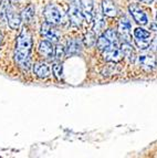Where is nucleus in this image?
<instances>
[{"label":"nucleus","mask_w":157,"mask_h":158,"mask_svg":"<svg viewBox=\"0 0 157 158\" xmlns=\"http://www.w3.org/2000/svg\"><path fill=\"white\" fill-rule=\"evenodd\" d=\"M131 21L126 17H123V18L121 19L120 23H118V32H120L121 35L124 39H126V42H128V40L131 38Z\"/></svg>","instance_id":"obj_10"},{"label":"nucleus","mask_w":157,"mask_h":158,"mask_svg":"<svg viewBox=\"0 0 157 158\" xmlns=\"http://www.w3.org/2000/svg\"><path fill=\"white\" fill-rule=\"evenodd\" d=\"M1 43H2V34L0 32V47H1Z\"/></svg>","instance_id":"obj_27"},{"label":"nucleus","mask_w":157,"mask_h":158,"mask_svg":"<svg viewBox=\"0 0 157 158\" xmlns=\"http://www.w3.org/2000/svg\"><path fill=\"white\" fill-rule=\"evenodd\" d=\"M149 48H151V50H152V51H154V52L157 53V38H156V39H154L152 42H151Z\"/></svg>","instance_id":"obj_25"},{"label":"nucleus","mask_w":157,"mask_h":158,"mask_svg":"<svg viewBox=\"0 0 157 158\" xmlns=\"http://www.w3.org/2000/svg\"><path fill=\"white\" fill-rule=\"evenodd\" d=\"M85 43L87 44V47H91L95 43V37L94 33H87L85 35Z\"/></svg>","instance_id":"obj_24"},{"label":"nucleus","mask_w":157,"mask_h":158,"mask_svg":"<svg viewBox=\"0 0 157 158\" xmlns=\"http://www.w3.org/2000/svg\"><path fill=\"white\" fill-rule=\"evenodd\" d=\"M156 18H157V17H156Z\"/></svg>","instance_id":"obj_28"},{"label":"nucleus","mask_w":157,"mask_h":158,"mask_svg":"<svg viewBox=\"0 0 157 158\" xmlns=\"http://www.w3.org/2000/svg\"><path fill=\"white\" fill-rule=\"evenodd\" d=\"M70 9H69V17L72 23L75 26H80L83 21V15H82V9L80 7L78 0H70Z\"/></svg>","instance_id":"obj_3"},{"label":"nucleus","mask_w":157,"mask_h":158,"mask_svg":"<svg viewBox=\"0 0 157 158\" xmlns=\"http://www.w3.org/2000/svg\"><path fill=\"white\" fill-rule=\"evenodd\" d=\"M129 13L132 15L133 19L137 22L138 24H146L148 19H147V16L145 15V12L139 8L137 5H131L129 6Z\"/></svg>","instance_id":"obj_6"},{"label":"nucleus","mask_w":157,"mask_h":158,"mask_svg":"<svg viewBox=\"0 0 157 158\" xmlns=\"http://www.w3.org/2000/svg\"><path fill=\"white\" fill-rule=\"evenodd\" d=\"M41 34L45 37L50 42H58L59 41V34L57 30L51 26V23L45 22L41 27Z\"/></svg>","instance_id":"obj_7"},{"label":"nucleus","mask_w":157,"mask_h":158,"mask_svg":"<svg viewBox=\"0 0 157 158\" xmlns=\"http://www.w3.org/2000/svg\"><path fill=\"white\" fill-rule=\"evenodd\" d=\"M103 58L104 60L108 61V62H120L122 59L124 58L123 53L121 51V49H117V48H112L110 50L103 51Z\"/></svg>","instance_id":"obj_8"},{"label":"nucleus","mask_w":157,"mask_h":158,"mask_svg":"<svg viewBox=\"0 0 157 158\" xmlns=\"http://www.w3.org/2000/svg\"><path fill=\"white\" fill-rule=\"evenodd\" d=\"M96 45L101 51H106V50L112 49V48H115V45L113 44L112 41H111V40L108 39L104 33L100 35V38L97 39Z\"/></svg>","instance_id":"obj_15"},{"label":"nucleus","mask_w":157,"mask_h":158,"mask_svg":"<svg viewBox=\"0 0 157 158\" xmlns=\"http://www.w3.org/2000/svg\"><path fill=\"white\" fill-rule=\"evenodd\" d=\"M134 38H135V43L141 50H145L149 47L152 42V37L148 31L142 28H137L134 30Z\"/></svg>","instance_id":"obj_2"},{"label":"nucleus","mask_w":157,"mask_h":158,"mask_svg":"<svg viewBox=\"0 0 157 158\" xmlns=\"http://www.w3.org/2000/svg\"><path fill=\"white\" fill-rule=\"evenodd\" d=\"M104 34L106 35V37L108 38V39L112 41V43L115 47H117V41H118V38H117V33H116L114 30H112V29H110V30H108V31H105L104 32Z\"/></svg>","instance_id":"obj_22"},{"label":"nucleus","mask_w":157,"mask_h":158,"mask_svg":"<svg viewBox=\"0 0 157 158\" xmlns=\"http://www.w3.org/2000/svg\"><path fill=\"white\" fill-rule=\"evenodd\" d=\"M7 20H8L9 27L11 29H18L21 24V16L17 15L13 10V8L9 5L8 9H7Z\"/></svg>","instance_id":"obj_9"},{"label":"nucleus","mask_w":157,"mask_h":158,"mask_svg":"<svg viewBox=\"0 0 157 158\" xmlns=\"http://www.w3.org/2000/svg\"><path fill=\"white\" fill-rule=\"evenodd\" d=\"M9 1L7 0H2V2L0 5V19L1 20H6L7 19V9L9 7Z\"/></svg>","instance_id":"obj_21"},{"label":"nucleus","mask_w":157,"mask_h":158,"mask_svg":"<svg viewBox=\"0 0 157 158\" xmlns=\"http://www.w3.org/2000/svg\"><path fill=\"white\" fill-rule=\"evenodd\" d=\"M104 28H105L104 18H103L102 15H97V16L95 17V20H94V28H93L94 33L101 34L103 32V30H104Z\"/></svg>","instance_id":"obj_17"},{"label":"nucleus","mask_w":157,"mask_h":158,"mask_svg":"<svg viewBox=\"0 0 157 158\" xmlns=\"http://www.w3.org/2000/svg\"><path fill=\"white\" fill-rule=\"evenodd\" d=\"M81 42L78 40H70L68 42V48L66 49V54H69V56L78 54L81 51Z\"/></svg>","instance_id":"obj_16"},{"label":"nucleus","mask_w":157,"mask_h":158,"mask_svg":"<svg viewBox=\"0 0 157 158\" xmlns=\"http://www.w3.org/2000/svg\"><path fill=\"white\" fill-rule=\"evenodd\" d=\"M141 2H143V3H147V5H149V3H152L154 0H139Z\"/></svg>","instance_id":"obj_26"},{"label":"nucleus","mask_w":157,"mask_h":158,"mask_svg":"<svg viewBox=\"0 0 157 158\" xmlns=\"http://www.w3.org/2000/svg\"><path fill=\"white\" fill-rule=\"evenodd\" d=\"M102 8H103V13L104 16L113 18L117 15V9H116L115 5L111 1V0H104L102 3Z\"/></svg>","instance_id":"obj_14"},{"label":"nucleus","mask_w":157,"mask_h":158,"mask_svg":"<svg viewBox=\"0 0 157 158\" xmlns=\"http://www.w3.org/2000/svg\"><path fill=\"white\" fill-rule=\"evenodd\" d=\"M39 52L42 56L47 59L52 58L54 54V48L52 45V42L50 41H41L39 44Z\"/></svg>","instance_id":"obj_11"},{"label":"nucleus","mask_w":157,"mask_h":158,"mask_svg":"<svg viewBox=\"0 0 157 158\" xmlns=\"http://www.w3.org/2000/svg\"><path fill=\"white\" fill-rule=\"evenodd\" d=\"M32 48V38L28 29L24 28L17 38V44L15 49L16 63L23 70L30 68V52Z\"/></svg>","instance_id":"obj_1"},{"label":"nucleus","mask_w":157,"mask_h":158,"mask_svg":"<svg viewBox=\"0 0 157 158\" xmlns=\"http://www.w3.org/2000/svg\"><path fill=\"white\" fill-rule=\"evenodd\" d=\"M52 72H53V75L55 77V79L61 81L62 80V74H63V70H62V65L59 63H54L52 66Z\"/></svg>","instance_id":"obj_20"},{"label":"nucleus","mask_w":157,"mask_h":158,"mask_svg":"<svg viewBox=\"0 0 157 158\" xmlns=\"http://www.w3.org/2000/svg\"><path fill=\"white\" fill-rule=\"evenodd\" d=\"M138 64L142 69H144L145 71H152L153 69L156 66V58L153 54L149 53H144L137 58Z\"/></svg>","instance_id":"obj_5"},{"label":"nucleus","mask_w":157,"mask_h":158,"mask_svg":"<svg viewBox=\"0 0 157 158\" xmlns=\"http://www.w3.org/2000/svg\"><path fill=\"white\" fill-rule=\"evenodd\" d=\"M33 72L38 77H40V79H45V77H48L50 75V68L47 63L39 62V63L34 64Z\"/></svg>","instance_id":"obj_13"},{"label":"nucleus","mask_w":157,"mask_h":158,"mask_svg":"<svg viewBox=\"0 0 157 158\" xmlns=\"http://www.w3.org/2000/svg\"><path fill=\"white\" fill-rule=\"evenodd\" d=\"M54 54H55V58L58 59V60L63 59V56L66 54V48L63 47V45H61V44H58V45H57V48H54Z\"/></svg>","instance_id":"obj_23"},{"label":"nucleus","mask_w":157,"mask_h":158,"mask_svg":"<svg viewBox=\"0 0 157 158\" xmlns=\"http://www.w3.org/2000/svg\"><path fill=\"white\" fill-rule=\"evenodd\" d=\"M45 17L47 22L51 24H59L61 23L62 17H61L60 10H59L55 6L50 5L45 9Z\"/></svg>","instance_id":"obj_4"},{"label":"nucleus","mask_w":157,"mask_h":158,"mask_svg":"<svg viewBox=\"0 0 157 158\" xmlns=\"http://www.w3.org/2000/svg\"><path fill=\"white\" fill-rule=\"evenodd\" d=\"M121 51L123 53V56L128 58L129 60H134V50H133V47L129 44V42H123L122 45H121Z\"/></svg>","instance_id":"obj_18"},{"label":"nucleus","mask_w":157,"mask_h":158,"mask_svg":"<svg viewBox=\"0 0 157 158\" xmlns=\"http://www.w3.org/2000/svg\"><path fill=\"white\" fill-rule=\"evenodd\" d=\"M34 16V9L32 6H29L28 8L23 10V12L21 13V20L24 22H30Z\"/></svg>","instance_id":"obj_19"},{"label":"nucleus","mask_w":157,"mask_h":158,"mask_svg":"<svg viewBox=\"0 0 157 158\" xmlns=\"http://www.w3.org/2000/svg\"><path fill=\"white\" fill-rule=\"evenodd\" d=\"M82 6V15L83 18L87 20V22H91L93 17H92V11H93V0H80Z\"/></svg>","instance_id":"obj_12"}]
</instances>
